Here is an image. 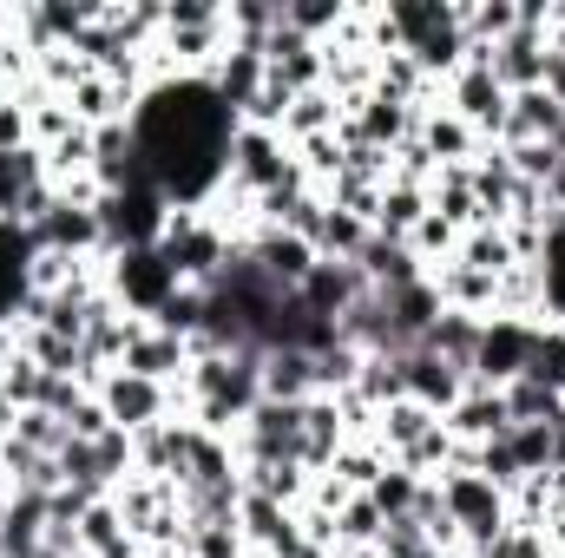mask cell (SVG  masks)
Here are the masks:
<instances>
[{
  "label": "cell",
  "instance_id": "obj_23",
  "mask_svg": "<svg viewBox=\"0 0 565 558\" xmlns=\"http://www.w3.org/2000/svg\"><path fill=\"white\" fill-rule=\"evenodd\" d=\"M434 420H440V415H427L422 401H408V395H402V401H388V408L375 415V447H382L388 460H402L408 447H422V433L434 427Z\"/></svg>",
  "mask_w": 565,
  "mask_h": 558
},
{
  "label": "cell",
  "instance_id": "obj_10",
  "mask_svg": "<svg viewBox=\"0 0 565 558\" xmlns=\"http://www.w3.org/2000/svg\"><path fill=\"white\" fill-rule=\"evenodd\" d=\"M244 250H250V264H257L264 277L277 282L282 296H296V289L309 282V270L322 264V257H316V244H302L296 230H257Z\"/></svg>",
  "mask_w": 565,
  "mask_h": 558
},
{
  "label": "cell",
  "instance_id": "obj_11",
  "mask_svg": "<svg viewBox=\"0 0 565 558\" xmlns=\"http://www.w3.org/2000/svg\"><path fill=\"white\" fill-rule=\"evenodd\" d=\"M119 368H132V375L158 382V388H178V382L191 375V342H184V335H164V329L145 322L139 335H132V348H126Z\"/></svg>",
  "mask_w": 565,
  "mask_h": 558
},
{
  "label": "cell",
  "instance_id": "obj_24",
  "mask_svg": "<svg viewBox=\"0 0 565 558\" xmlns=\"http://www.w3.org/2000/svg\"><path fill=\"white\" fill-rule=\"evenodd\" d=\"M322 204H329V197H322ZM369 237H375V230H369L362 217H349V211H335V204H329V211H322V224H316V257H322V264H355Z\"/></svg>",
  "mask_w": 565,
  "mask_h": 558
},
{
  "label": "cell",
  "instance_id": "obj_3",
  "mask_svg": "<svg viewBox=\"0 0 565 558\" xmlns=\"http://www.w3.org/2000/svg\"><path fill=\"white\" fill-rule=\"evenodd\" d=\"M289 171H296V151L282 144V132H270V126H237L231 158H224V191H237V197L257 204L264 191H277Z\"/></svg>",
  "mask_w": 565,
  "mask_h": 558
},
{
  "label": "cell",
  "instance_id": "obj_17",
  "mask_svg": "<svg viewBox=\"0 0 565 558\" xmlns=\"http://www.w3.org/2000/svg\"><path fill=\"white\" fill-rule=\"evenodd\" d=\"M277 132H282V144H309V139H329V132H342V99H335L329 86H316V93H296Z\"/></svg>",
  "mask_w": 565,
  "mask_h": 558
},
{
  "label": "cell",
  "instance_id": "obj_4",
  "mask_svg": "<svg viewBox=\"0 0 565 558\" xmlns=\"http://www.w3.org/2000/svg\"><path fill=\"white\" fill-rule=\"evenodd\" d=\"M507 86L487 73V60L467 46V60H460V73L440 86V106L454 112V119H467L473 132H480V144H500V132H507Z\"/></svg>",
  "mask_w": 565,
  "mask_h": 558
},
{
  "label": "cell",
  "instance_id": "obj_36",
  "mask_svg": "<svg viewBox=\"0 0 565 558\" xmlns=\"http://www.w3.org/2000/svg\"><path fill=\"white\" fill-rule=\"evenodd\" d=\"M106 427H113V420H106V408H99V395H86V401L66 415V433H73V440H99Z\"/></svg>",
  "mask_w": 565,
  "mask_h": 558
},
{
  "label": "cell",
  "instance_id": "obj_7",
  "mask_svg": "<svg viewBox=\"0 0 565 558\" xmlns=\"http://www.w3.org/2000/svg\"><path fill=\"white\" fill-rule=\"evenodd\" d=\"M533 342H540V329H533V322L487 315L480 348H473V382H487V388H513V382L533 368Z\"/></svg>",
  "mask_w": 565,
  "mask_h": 558
},
{
  "label": "cell",
  "instance_id": "obj_34",
  "mask_svg": "<svg viewBox=\"0 0 565 558\" xmlns=\"http://www.w3.org/2000/svg\"><path fill=\"white\" fill-rule=\"evenodd\" d=\"M7 440H20V447H33V453H60V447H66V420H53L46 408H26V415H13Z\"/></svg>",
  "mask_w": 565,
  "mask_h": 558
},
{
  "label": "cell",
  "instance_id": "obj_28",
  "mask_svg": "<svg viewBox=\"0 0 565 558\" xmlns=\"http://www.w3.org/2000/svg\"><path fill=\"white\" fill-rule=\"evenodd\" d=\"M507 415H513V427H520V420H546V427H559L565 420V395H553V388L533 382V375H520V382L507 388Z\"/></svg>",
  "mask_w": 565,
  "mask_h": 558
},
{
  "label": "cell",
  "instance_id": "obj_33",
  "mask_svg": "<svg viewBox=\"0 0 565 558\" xmlns=\"http://www.w3.org/2000/svg\"><path fill=\"white\" fill-rule=\"evenodd\" d=\"M533 382H546L553 395H565V322H546L540 329V342H533V368H526Z\"/></svg>",
  "mask_w": 565,
  "mask_h": 558
},
{
  "label": "cell",
  "instance_id": "obj_42",
  "mask_svg": "<svg viewBox=\"0 0 565 558\" xmlns=\"http://www.w3.org/2000/svg\"><path fill=\"white\" fill-rule=\"evenodd\" d=\"M0 440H7V420H0Z\"/></svg>",
  "mask_w": 565,
  "mask_h": 558
},
{
  "label": "cell",
  "instance_id": "obj_40",
  "mask_svg": "<svg viewBox=\"0 0 565 558\" xmlns=\"http://www.w3.org/2000/svg\"><path fill=\"white\" fill-rule=\"evenodd\" d=\"M296 558H329V552H316V546H302V552H296Z\"/></svg>",
  "mask_w": 565,
  "mask_h": 558
},
{
  "label": "cell",
  "instance_id": "obj_8",
  "mask_svg": "<svg viewBox=\"0 0 565 558\" xmlns=\"http://www.w3.org/2000/svg\"><path fill=\"white\" fill-rule=\"evenodd\" d=\"M99 408H106V420H113V427L145 433V427L171 420V388L145 382V375H132V368H113V375L99 382Z\"/></svg>",
  "mask_w": 565,
  "mask_h": 558
},
{
  "label": "cell",
  "instance_id": "obj_2",
  "mask_svg": "<svg viewBox=\"0 0 565 558\" xmlns=\"http://www.w3.org/2000/svg\"><path fill=\"white\" fill-rule=\"evenodd\" d=\"M434 486H440V506H447V519L460 526L467 546H487V539L513 533V506L487 473H440Z\"/></svg>",
  "mask_w": 565,
  "mask_h": 558
},
{
  "label": "cell",
  "instance_id": "obj_14",
  "mask_svg": "<svg viewBox=\"0 0 565 558\" xmlns=\"http://www.w3.org/2000/svg\"><path fill=\"white\" fill-rule=\"evenodd\" d=\"M402 382H408V401H422L427 415H447V408L467 395V375L447 368V362L427 355V348H408V355H402Z\"/></svg>",
  "mask_w": 565,
  "mask_h": 558
},
{
  "label": "cell",
  "instance_id": "obj_30",
  "mask_svg": "<svg viewBox=\"0 0 565 558\" xmlns=\"http://www.w3.org/2000/svg\"><path fill=\"white\" fill-rule=\"evenodd\" d=\"M53 460H60V480H66V486H79V493H113L106 473H99V447H93V440H73V433H66V447H60Z\"/></svg>",
  "mask_w": 565,
  "mask_h": 558
},
{
  "label": "cell",
  "instance_id": "obj_13",
  "mask_svg": "<svg viewBox=\"0 0 565 558\" xmlns=\"http://www.w3.org/2000/svg\"><path fill=\"white\" fill-rule=\"evenodd\" d=\"M362 296H369V282H362V270H355V264H316V270H309V282L296 289V302H302L309 315H322V322H342Z\"/></svg>",
  "mask_w": 565,
  "mask_h": 558
},
{
  "label": "cell",
  "instance_id": "obj_26",
  "mask_svg": "<svg viewBox=\"0 0 565 558\" xmlns=\"http://www.w3.org/2000/svg\"><path fill=\"white\" fill-rule=\"evenodd\" d=\"M13 342H20V355L40 362L46 375H73V382H79V342H66V335H53V329H13Z\"/></svg>",
  "mask_w": 565,
  "mask_h": 558
},
{
  "label": "cell",
  "instance_id": "obj_39",
  "mask_svg": "<svg viewBox=\"0 0 565 558\" xmlns=\"http://www.w3.org/2000/svg\"><path fill=\"white\" fill-rule=\"evenodd\" d=\"M13 40V7H0V46Z\"/></svg>",
  "mask_w": 565,
  "mask_h": 558
},
{
  "label": "cell",
  "instance_id": "obj_41",
  "mask_svg": "<svg viewBox=\"0 0 565 558\" xmlns=\"http://www.w3.org/2000/svg\"><path fill=\"white\" fill-rule=\"evenodd\" d=\"M7 493H13V486H7V473H0V506H7Z\"/></svg>",
  "mask_w": 565,
  "mask_h": 558
},
{
  "label": "cell",
  "instance_id": "obj_16",
  "mask_svg": "<svg viewBox=\"0 0 565 558\" xmlns=\"http://www.w3.org/2000/svg\"><path fill=\"white\" fill-rule=\"evenodd\" d=\"M355 270L369 289H408V282H422V257L408 250V244H395V237H369L362 244V257H355Z\"/></svg>",
  "mask_w": 565,
  "mask_h": 558
},
{
  "label": "cell",
  "instance_id": "obj_6",
  "mask_svg": "<svg viewBox=\"0 0 565 558\" xmlns=\"http://www.w3.org/2000/svg\"><path fill=\"white\" fill-rule=\"evenodd\" d=\"M106 289H113V302H119L126 315L151 322L184 282L171 277V264H164L158 250H119V257H106Z\"/></svg>",
  "mask_w": 565,
  "mask_h": 558
},
{
  "label": "cell",
  "instance_id": "obj_22",
  "mask_svg": "<svg viewBox=\"0 0 565 558\" xmlns=\"http://www.w3.org/2000/svg\"><path fill=\"white\" fill-rule=\"evenodd\" d=\"M309 395H316V355L270 348L264 355V401H309Z\"/></svg>",
  "mask_w": 565,
  "mask_h": 558
},
{
  "label": "cell",
  "instance_id": "obj_35",
  "mask_svg": "<svg viewBox=\"0 0 565 558\" xmlns=\"http://www.w3.org/2000/svg\"><path fill=\"white\" fill-rule=\"evenodd\" d=\"M184 558H250V552H244L237 526H191V539H184Z\"/></svg>",
  "mask_w": 565,
  "mask_h": 558
},
{
  "label": "cell",
  "instance_id": "obj_38",
  "mask_svg": "<svg viewBox=\"0 0 565 558\" xmlns=\"http://www.w3.org/2000/svg\"><path fill=\"white\" fill-rule=\"evenodd\" d=\"M13 348H20V342H13V329H0V368L13 362Z\"/></svg>",
  "mask_w": 565,
  "mask_h": 558
},
{
  "label": "cell",
  "instance_id": "obj_12",
  "mask_svg": "<svg viewBox=\"0 0 565 558\" xmlns=\"http://www.w3.org/2000/svg\"><path fill=\"white\" fill-rule=\"evenodd\" d=\"M264 79H270V66H264V46H244V40H231V53H224V60L204 73V86H211V93H217V99H224L237 119H244V106L264 93Z\"/></svg>",
  "mask_w": 565,
  "mask_h": 558
},
{
  "label": "cell",
  "instance_id": "obj_19",
  "mask_svg": "<svg viewBox=\"0 0 565 558\" xmlns=\"http://www.w3.org/2000/svg\"><path fill=\"white\" fill-rule=\"evenodd\" d=\"M79 552H93V558H139L145 552L139 539H132V526L119 519L113 493L86 506V519H79Z\"/></svg>",
  "mask_w": 565,
  "mask_h": 558
},
{
  "label": "cell",
  "instance_id": "obj_29",
  "mask_svg": "<svg viewBox=\"0 0 565 558\" xmlns=\"http://www.w3.org/2000/svg\"><path fill=\"white\" fill-rule=\"evenodd\" d=\"M382 506L369 500V493H349L342 500V513H335V546H375L382 539Z\"/></svg>",
  "mask_w": 565,
  "mask_h": 558
},
{
  "label": "cell",
  "instance_id": "obj_31",
  "mask_svg": "<svg viewBox=\"0 0 565 558\" xmlns=\"http://www.w3.org/2000/svg\"><path fill=\"white\" fill-rule=\"evenodd\" d=\"M507 447H513L520 473H553V427H546V420H520V427H507Z\"/></svg>",
  "mask_w": 565,
  "mask_h": 558
},
{
  "label": "cell",
  "instance_id": "obj_18",
  "mask_svg": "<svg viewBox=\"0 0 565 558\" xmlns=\"http://www.w3.org/2000/svg\"><path fill=\"white\" fill-rule=\"evenodd\" d=\"M565 112L553 106V93L546 86H533V93H513L507 99V132L500 144H533V139H559Z\"/></svg>",
  "mask_w": 565,
  "mask_h": 558
},
{
  "label": "cell",
  "instance_id": "obj_5",
  "mask_svg": "<svg viewBox=\"0 0 565 558\" xmlns=\"http://www.w3.org/2000/svg\"><path fill=\"white\" fill-rule=\"evenodd\" d=\"M487 60V73L507 86V93H533L546 86V7H520V26L500 40V46H473Z\"/></svg>",
  "mask_w": 565,
  "mask_h": 558
},
{
  "label": "cell",
  "instance_id": "obj_1",
  "mask_svg": "<svg viewBox=\"0 0 565 558\" xmlns=\"http://www.w3.org/2000/svg\"><path fill=\"white\" fill-rule=\"evenodd\" d=\"M158 257L171 264V277L184 282V289H217V277H224L231 257H237V244H231L204 211H171V224H164V237H158Z\"/></svg>",
  "mask_w": 565,
  "mask_h": 558
},
{
  "label": "cell",
  "instance_id": "obj_32",
  "mask_svg": "<svg viewBox=\"0 0 565 558\" xmlns=\"http://www.w3.org/2000/svg\"><path fill=\"white\" fill-rule=\"evenodd\" d=\"M415 493H422V473H408V466H388V473L369 486V500L382 506V519H408V513H415Z\"/></svg>",
  "mask_w": 565,
  "mask_h": 558
},
{
  "label": "cell",
  "instance_id": "obj_21",
  "mask_svg": "<svg viewBox=\"0 0 565 558\" xmlns=\"http://www.w3.org/2000/svg\"><path fill=\"white\" fill-rule=\"evenodd\" d=\"M427 211V191L422 184H402V178H388L382 184V204H375V237H395V244H408L415 237V224H422Z\"/></svg>",
  "mask_w": 565,
  "mask_h": 558
},
{
  "label": "cell",
  "instance_id": "obj_20",
  "mask_svg": "<svg viewBox=\"0 0 565 558\" xmlns=\"http://www.w3.org/2000/svg\"><path fill=\"white\" fill-rule=\"evenodd\" d=\"M480 329H487L480 315H454V309H440V322L422 335V348H427V355H440L447 368H460V375L473 382V348H480Z\"/></svg>",
  "mask_w": 565,
  "mask_h": 558
},
{
  "label": "cell",
  "instance_id": "obj_37",
  "mask_svg": "<svg viewBox=\"0 0 565 558\" xmlns=\"http://www.w3.org/2000/svg\"><path fill=\"white\" fill-rule=\"evenodd\" d=\"M546 93H553V106L565 112V53H546Z\"/></svg>",
  "mask_w": 565,
  "mask_h": 558
},
{
  "label": "cell",
  "instance_id": "obj_25",
  "mask_svg": "<svg viewBox=\"0 0 565 558\" xmlns=\"http://www.w3.org/2000/svg\"><path fill=\"white\" fill-rule=\"evenodd\" d=\"M454 264H467V270H480V277H507L520 257H513V237H507V224H480V230H467V237H460Z\"/></svg>",
  "mask_w": 565,
  "mask_h": 558
},
{
  "label": "cell",
  "instance_id": "obj_9",
  "mask_svg": "<svg viewBox=\"0 0 565 558\" xmlns=\"http://www.w3.org/2000/svg\"><path fill=\"white\" fill-rule=\"evenodd\" d=\"M440 427L454 433V440H467V447H487V440H500L513 415H507V388H487V382H467V395L440 415Z\"/></svg>",
  "mask_w": 565,
  "mask_h": 558
},
{
  "label": "cell",
  "instance_id": "obj_27",
  "mask_svg": "<svg viewBox=\"0 0 565 558\" xmlns=\"http://www.w3.org/2000/svg\"><path fill=\"white\" fill-rule=\"evenodd\" d=\"M388 466H395V460H388V453H382L375 440H349V447H342V453L329 460V473H335V480H342L349 493H369V486H375V480H382Z\"/></svg>",
  "mask_w": 565,
  "mask_h": 558
},
{
  "label": "cell",
  "instance_id": "obj_15",
  "mask_svg": "<svg viewBox=\"0 0 565 558\" xmlns=\"http://www.w3.org/2000/svg\"><path fill=\"white\" fill-rule=\"evenodd\" d=\"M415 139L427 144V158L447 171V164H473V151H480V132L467 126V119H454L447 106H427L422 126H415Z\"/></svg>",
  "mask_w": 565,
  "mask_h": 558
}]
</instances>
